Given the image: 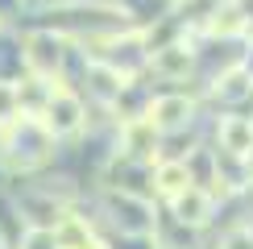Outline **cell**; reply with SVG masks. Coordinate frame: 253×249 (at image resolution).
Instances as JSON below:
<instances>
[{
  "label": "cell",
  "mask_w": 253,
  "mask_h": 249,
  "mask_svg": "<svg viewBox=\"0 0 253 249\" xmlns=\"http://www.w3.org/2000/svg\"><path fill=\"white\" fill-rule=\"evenodd\" d=\"M50 154H54V137H50L46 124L34 121V117H17L13 124L0 129V158H4L8 170L34 174L38 166L50 162Z\"/></svg>",
  "instance_id": "1"
},
{
  "label": "cell",
  "mask_w": 253,
  "mask_h": 249,
  "mask_svg": "<svg viewBox=\"0 0 253 249\" xmlns=\"http://www.w3.org/2000/svg\"><path fill=\"white\" fill-rule=\"evenodd\" d=\"M67 54H71V46L58 29H29L25 46H21V67H25V75H42V79L62 83Z\"/></svg>",
  "instance_id": "2"
},
{
  "label": "cell",
  "mask_w": 253,
  "mask_h": 249,
  "mask_svg": "<svg viewBox=\"0 0 253 249\" xmlns=\"http://www.w3.org/2000/svg\"><path fill=\"white\" fill-rule=\"evenodd\" d=\"M42 124H46L50 137H75V133H83V124H87V108H83V96L75 87H58L54 100L46 104V112L38 117Z\"/></svg>",
  "instance_id": "3"
},
{
  "label": "cell",
  "mask_w": 253,
  "mask_h": 249,
  "mask_svg": "<svg viewBox=\"0 0 253 249\" xmlns=\"http://www.w3.org/2000/svg\"><path fill=\"white\" fill-rule=\"evenodd\" d=\"M158 141H162V133H158L145 117H129V121H121V158H129V162H145V158H154Z\"/></svg>",
  "instance_id": "4"
},
{
  "label": "cell",
  "mask_w": 253,
  "mask_h": 249,
  "mask_svg": "<svg viewBox=\"0 0 253 249\" xmlns=\"http://www.w3.org/2000/svg\"><path fill=\"white\" fill-rule=\"evenodd\" d=\"M212 208H216V200H212L208 187H187V191H178L170 200V216L183 228H204L212 220Z\"/></svg>",
  "instance_id": "5"
},
{
  "label": "cell",
  "mask_w": 253,
  "mask_h": 249,
  "mask_svg": "<svg viewBox=\"0 0 253 249\" xmlns=\"http://www.w3.org/2000/svg\"><path fill=\"white\" fill-rule=\"evenodd\" d=\"M17 83V108H21V117H42L46 112V104L54 100V91L58 87H67V83H54V79H42V75H25V79H13Z\"/></svg>",
  "instance_id": "6"
},
{
  "label": "cell",
  "mask_w": 253,
  "mask_h": 249,
  "mask_svg": "<svg viewBox=\"0 0 253 249\" xmlns=\"http://www.w3.org/2000/svg\"><path fill=\"white\" fill-rule=\"evenodd\" d=\"M191 112H195V104L187 96H158L150 108H145V121H150L158 133H174V129H183V124L191 121Z\"/></svg>",
  "instance_id": "7"
},
{
  "label": "cell",
  "mask_w": 253,
  "mask_h": 249,
  "mask_svg": "<svg viewBox=\"0 0 253 249\" xmlns=\"http://www.w3.org/2000/svg\"><path fill=\"white\" fill-rule=\"evenodd\" d=\"M220 150L233 154V158H245L253 150V121L249 117H224L220 121Z\"/></svg>",
  "instance_id": "8"
},
{
  "label": "cell",
  "mask_w": 253,
  "mask_h": 249,
  "mask_svg": "<svg viewBox=\"0 0 253 249\" xmlns=\"http://www.w3.org/2000/svg\"><path fill=\"white\" fill-rule=\"evenodd\" d=\"M150 67L162 79H178V75H187V67H191V50H187L183 42H174V46H154Z\"/></svg>",
  "instance_id": "9"
},
{
  "label": "cell",
  "mask_w": 253,
  "mask_h": 249,
  "mask_svg": "<svg viewBox=\"0 0 253 249\" xmlns=\"http://www.w3.org/2000/svg\"><path fill=\"white\" fill-rule=\"evenodd\" d=\"M191 183V170H187V162H158L154 166V191L166 195V200H174L178 191H187Z\"/></svg>",
  "instance_id": "10"
},
{
  "label": "cell",
  "mask_w": 253,
  "mask_h": 249,
  "mask_svg": "<svg viewBox=\"0 0 253 249\" xmlns=\"http://www.w3.org/2000/svg\"><path fill=\"white\" fill-rule=\"evenodd\" d=\"M54 241L58 249H87L96 237H91V224H87V216H62V220L54 224Z\"/></svg>",
  "instance_id": "11"
},
{
  "label": "cell",
  "mask_w": 253,
  "mask_h": 249,
  "mask_svg": "<svg viewBox=\"0 0 253 249\" xmlns=\"http://www.w3.org/2000/svg\"><path fill=\"white\" fill-rule=\"evenodd\" d=\"M208 29H212V34H237V29H245V13H241L237 4H224V8L212 13Z\"/></svg>",
  "instance_id": "12"
},
{
  "label": "cell",
  "mask_w": 253,
  "mask_h": 249,
  "mask_svg": "<svg viewBox=\"0 0 253 249\" xmlns=\"http://www.w3.org/2000/svg\"><path fill=\"white\" fill-rule=\"evenodd\" d=\"M17 117H21V108H17V83L13 79H0V129L13 124Z\"/></svg>",
  "instance_id": "13"
},
{
  "label": "cell",
  "mask_w": 253,
  "mask_h": 249,
  "mask_svg": "<svg viewBox=\"0 0 253 249\" xmlns=\"http://www.w3.org/2000/svg\"><path fill=\"white\" fill-rule=\"evenodd\" d=\"M17 249H58L54 228H25V233L17 237Z\"/></svg>",
  "instance_id": "14"
},
{
  "label": "cell",
  "mask_w": 253,
  "mask_h": 249,
  "mask_svg": "<svg viewBox=\"0 0 253 249\" xmlns=\"http://www.w3.org/2000/svg\"><path fill=\"white\" fill-rule=\"evenodd\" d=\"M87 249H108V245H104V241H91V245H87Z\"/></svg>",
  "instance_id": "15"
}]
</instances>
